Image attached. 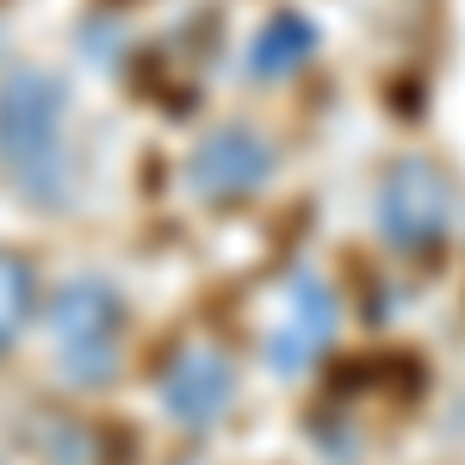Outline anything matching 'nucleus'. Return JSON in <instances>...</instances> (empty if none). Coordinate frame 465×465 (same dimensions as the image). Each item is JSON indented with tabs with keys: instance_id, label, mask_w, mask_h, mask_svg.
<instances>
[{
	"instance_id": "1",
	"label": "nucleus",
	"mask_w": 465,
	"mask_h": 465,
	"mask_svg": "<svg viewBox=\"0 0 465 465\" xmlns=\"http://www.w3.org/2000/svg\"><path fill=\"white\" fill-rule=\"evenodd\" d=\"M0 174L25 205L63 212L74 199V149H69V81L56 69L0 74Z\"/></svg>"
},
{
	"instance_id": "2",
	"label": "nucleus",
	"mask_w": 465,
	"mask_h": 465,
	"mask_svg": "<svg viewBox=\"0 0 465 465\" xmlns=\"http://www.w3.org/2000/svg\"><path fill=\"white\" fill-rule=\"evenodd\" d=\"M50 354L56 372L74 391H106L124 372V329H131V304L118 280L106 273H69L50 292Z\"/></svg>"
},
{
	"instance_id": "3",
	"label": "nucleus",
	"mask_w": 465,
	"mask_h": 465,
	"mask_svg": "<svg viewBox=\"0 0 465 465\" xmlns=\"http://www.w3.org/2000/svg\"><path fill=\"white\" fill-rule=\"evenodd\" d=\"M453 212H460L453 180H447V168H434L429 155H397L379 180V193H372V223H379L385 249L410 254V261H422L447 242Z\"/></svg>"
},
{
	"instance_id": "4",
	"label": "nucleus",
	"mask_w": 465,
	"mask_h": 465,
	"mask_svg": "<svg viewBox=\"0 0 465 465\" xmlns=\"http://www.w3.org/2000/svg\"><path fill=\"white\" fill-rule=\"evenodd\" d=\"M335 329H341L335 286H329L322 273H311V267H298L286 286H280L273 322H267V335H261V360H267V372H280V379H304V372L329 354Z\"/></svg>"
},
{
	"instance_id": "5",
	"label": "nucleus",
	"mask_w": 465,
	"mask_h": 465,
	"mask_svg": "<svg viewBox=\"0 0 465 465\" xmlns=\"http://www.w3.org/2000/svg\"><path fill=\"white\" fill-rule=\"evenodd\" d=\"M273 180V143L254 131V124H212L193 155H186V186L205 199V205H236L254 199L261 186Z\"/></svg>"
},
{
	"instance_id": "6",
	"label": "nucleus",
	"mask_w": 465,
	"mask_h": 465,
	"mask_svg": "<svg viewBox=\"0 0 465 465\" xmlns=\"http://www.w3.org/2000/svg\"><path fill=\"white\" fill-rule=\"evenodd\" d=\"M155 397H162V416H168L174 429L199 434V429H212V422L230 416V403H236V366H230V354L212 348V341H186V348H174V360L162 366Z\"/></svg>"
},
{
	"instance_id": "7",
	"label": "nucleus",
	"mask_w": 465,
	"mask_h": 465,
	"mask_svg": "<svg viewBox=\"0 0 465 465\" xmlns=\"http://www.w3.org/2000/svg\"><path fill=\"white\" fill-rule=\"evenodd\" d=\"M317 50H322L317 19L298 13V6H273L254 25L249 50H242V69H249V81H292L304 63H317Z\"/></svg>"
},
{
	"instance_id": "8",
	"label": "nucleus",
	"mask_w": 465,
	"mask_h": 465,
	"mask_svg": "<svg viewBox=\"0 0 465 465\" xmlns=\"http://www.w3.org/2000/svg\"><path fill=\"white\" fill-rule=\"evenodd\" d=\"M32 317H37V267H32V254L0 249V360L19 348V335H25Z\"/></svg>"
},
{
	"instance_id": "9",
	"label": "nucleus",
	"mask_w": 465,
	"mask_h": 465,
	"mask_svg": "<svg viewBox=\"0 0 465 465\" xmlns=\"http://www.w3.org/2000/svg\"><path fill=\"white\" fill-rule=\"evenodd\" d=\"M0 465H6V460H0Z\"/></svg>"
}]
</instances>
